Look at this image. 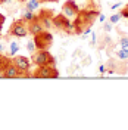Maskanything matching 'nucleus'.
Here are the masks:
<instances>
[{
  "instance_id": "nucleus-1",
  "label": "nucleus",
  "mask_w": 128,
  "mask_h": 130,
  "mask_svg": "<svg viewBox=\"0 0 128 130\" xmlns=\"http://www.w3.org/2000/svg\"><path fill=\"white\" fill-rule=\"evenodd\" d=\"M99 15H100V12H99V9H94V6H88V8L80 10L78 15L75 16V21L72 22L75 27V34H82V31L87 27H91V24L96 22Z\"/></svg>"
},
{
  "instance_id": "nucleus-2",
  "label": "nucleus",
  "mask_w": 128,
  "mask_h": 130,
  "mask_svg": "<svg viewBox=\"0 0 128 130\" xmlns=\"http://www.w3.org/2000/svg\"><path fill=\"white\" fill-rule=\"evenodd\" d=\"M31 62L35 67H41V65H50V67H56V59L52 56V53L49 50H37L31 53Z\"/></svg>"
},
{
  "instance_id": "nucleus-3",
  "label": "nucleus",
  "mask_w": 128,
  "mask_h": 130,
  "mask_svg": "<svg viewBox=\"0 0 128 130\" xmlns=\"http://www.w3.org/2000/svg\"><path fill=\"white\" fill-rule=\"evenodd\" d=\"M53 27L57 31H63L66 34H75V27L71 22V19L68 16H65L63 13L53 16Z\"/></svg>"
},
{
  "instance_id": "nucleus-4",
  "label": "nucleus",
  "mask_w": 128,
  "mask_h": 130,
  "mask_svg": "<svg viewBox=\"0 0 128 130\" xmlns=\"http://www.w3.org/2000/svg\"><path fill=\"white\" fill-rule=\"evenodd\" d=\"M30 32H28V28H27V22L24 19H16L12 22V25L9 27L8 36H13V37H18V39H24L27 37Z\"/></svg>"
},
{
  "instance_id": "nucleus-5",
  "label": "nucleus",
  "mask_w": 128,
  "mask_h": 130,
  "mask_svg": "<svg viewBox=\"0 0 128 130\" xmlns=\"http://www.w3.org/2000/svg\"><path fill=\"white\" fill-rule=\"evenodd\" d=\"M34 43H35V47L38 50H47L53 43V34L47 30H44L40 34L34 36Z\"/></svg>"
},
{
  "instance_id": "nucleus-6",
  "label": "nucleus",
  "mask_w": 128,
  "mask_h": 130,
  "mask_svg": "<svg viewBox=\"0 0 128 130\" xmlns=\"http://www.w3.org/2000/svg\"><path fill=\"white\" fill-rule=\"evenodd\" d=\"M34 78H57L59 77V71L56 67H50V65H41L37 67V70L32 73Z\"/></svg>"
},
{
  "instance_id": "nucleus-7",
  "label": "nucleus",
  "mask_w": 128,
  "mask_h": 130,
  "mask_svg": "<svg viewBox=\"0 0 128 130\" xmlns=\"http://www.w3.org/2000/svg\"><path fill=\"white\" fill-rule=\"evenodd\" d=\"M2 77H3V78H22V77H32V74H30V73H21L15 65L10 64L8 68L3 71Z\"/></svg>"
},
{
  "instance_id": "nucleus-8",
  "label": "nucleus",
  "mask_w": 128,
  "mask_h": 130,
  "mask_svg": "<svg viewBox=\"0 0 128 130\" xmlns=\"http://www.w3.org/2000/svg\"><path fill=\"white\" fill-rule=\"evenodd\" d=\"M81 9L80 6L75 3V0H68V2H65L63 6H62V13L65 16H68L69 19L71 18H75V16L78 15V12H80Z\"/></svg>"
},
{
  "instance_id": "nucleus-9",
  "label": "nucleus",
  "mask_w": 128,
  "mask_h": 130,
  "mask_svg": "<svg viewBox=\"0 0 128 130\" xmlns=\"http://www.w3.org/2000/svg\"><path fill=\"white\" fill-rule=\"evenodd\" d=\"M12 64L15 65L21 73H30L32 62H31V59H28L27 56H13Z\"/></svg>"
},
{
  "instance_id": "nucleus-10",
  "label": "nucleus",
  "mask_w": 128,
  "mask_h": 130,
  "mask_svg": "<svg viewBox=\"0 0 128 130\" xmlns=\"http://www.w3.org/2000/svg\"><path fill=\"white\" fill-rule=\"evenodd\" d=\"M27 28H28V32H30L31 36H35V34H40L41 31H44V27L41 25L38 16H37L34 21H31V22H27Z\"/></svg>"
},
{
  "instance_id": "nucleus-11",
  "label": "nucleus",
  "mask_w": 128,
  "mask_h": 130,
  "mask_svg": "<svg viewBox=\"0 0 128 130\" xmlns=\"http://www.w3.org/2000/svg\"><path fill=\"white\" fill-rule=\"evenodd\" d=\"M38 19H40L41 25L44 27V30L50 31L52 28H55V27H53V18H49V16H43V18H38Z\"/></svg>"
},
{
  "instance_id": "nucleus-12",
  "label": "nucleus",
  "mask_w": 128,
  "mask_h": 130,
  "mask_svg": "<svg viewBox=\"0 0 128 130\" xmlns=\"http://www.w3.org/2000/svg\"><path fill=\"white\" fill-rule=\"evenodd\" d=\"M10 64H12V59L5 56V55H2V52H0V73H3Z\"/></svg>"
},
{
  "instance_id": "nucleus-13",
  "label": "nucleus",
  "mask_w": 128,
  "mask_h": 130,
  "mask_svg": "<svg viewBox=\"0 0 128 130\" xmlns=\"http://www.w3.org/2000/svg\"><path fill=\"white\" fill-rule=\"evenodd\" d=\"M37 18V15L32 12V10H28V9H24V12H22V19H24L25 22H31Z\"/></svg>"
},
{
  "instance_id": "nucleus-14",
  "label": "nucleus",
  "mask_w": 128,
  "mask_h": 130,
  "mask_svg": "<svg viewBox=\"0 0 128 130\" xmlns=\"http://www.w3.org/2000/svg\"><path fill=\"white\" fill-rule=\"evenodd\" d=\"M40 6V2L38 0H28L27 3H25V8L24 9H28V10H32V12H35L37 9Z\"/></svg>"
},
{
  "instance_id": "nucleus-15",
  "label": "nucleus",
  "mask_w": 128,
  "mask_h": 130,
  "mask_svg": "<svg viewBox=\"0 0 128 130\" xmlns=\"http://www.w3.org/2000/svg\"><path fill=\"white\" fill-rule=\"evenodd\" d=\"M18 50H19V43L18 41H12L9 44V53H10V56H16Z\"/></svg>"
},
{
  "instance_id": "nucleus-16",
  "label": "nucleus",
  "mask_w": 128,
  "mask_h": 130,
  "mask_svg": "<svg viewBox=\"0 0 128 130\" xmlns=\"http://www.w3.org/2000/svg\"><path fill=\"white\" fill-rule=\"evenodd\" d=\"M37 16H38V18H43V16H49V18H53V10H52V9H41L40 12H38V13H37Z\"/></svg>"
},
{
  "instance_id": "nucleus-17",
  "label": "nucleus",
  "mask_w": 128,
  "mask_h": 130,
  "mask_svg": "<svg viewBox=\"0 0 128 130\" xmlns=\"http://www.w3.org/2000/svg\"><path fill=\"white\" fill-rule=\"evenodd\" d=\"M116 56L119 58L121 61H128V52L125 49H118L116 50Z\"/></svg>"
},
{
  "instance_id": "nucleus-18",
  "label": "nucleus",
  "mask_w": 128,
  "mask_h": 130,
  "mask_svg": "<svg viewBox=\"0 0 128 130\" xmlns=\"http://www.w3.org/2000/svg\"><path fill=\"white\" fill-rule=\"evenodd\" d=\"M121 18H122V15H121V12H119V13H113V15L111 16V18H109V22H111V24H118Z\"/></svg>"
},
{
  "instance_id": "nucleus-19",
  "label": "nucleus",
  "mask_w": 128,
  "mask_h": 130,
  "mask_svg": "<svg viewBox=\"0 0 128 130\" xmlns=\"http://www.w3.org/2000/svg\"><path fill=\"white\" fill-rule=\"evenodd\" d=\"M35 43H34V40H30L28 43H27V50L30 52V53H34L35 52Z\"/></svg>"
},
{
  "instance_id": "nucleus-20",
  "label": "nucleus",
  "mask_w": 128,
  "mask_h": 130,
  "mask_svg": "<svg viewBox=\"0 0 128 130\" xmlns=\"http://www.w3.org/2000/svg\"><path fill=\"white\" fill-rule=\"evenodd\" d=\"M127 44H128V37H122V39L118 41V47L119 49H124Z\"/></svg>"
},
{
  "instance_id": "nucleus-21",
  "label": "nucleus",
  "mask_w": 128,
  "mask_h": 130,
  "mask_svg": "<svg viewBox=\"0 0 128 130\" xmlns=\"http://www.w3.org/2000/svg\"><path fill=\"white\" fill-rule=\"evenodd\" d=\"M103 30H104L106 32H109L111 30H112V24H111V22H104V25H103Z\"/></svg>"
},
{
  "instance_id": "nucleus-22",
  "label": "nucleus",
  "mask_w": 128,
  "mask_h": 130,
  "mask_svg": "<svg viewBox=\"0 0 128 130\" xmlns=\"http://www.w3.org/2000/svg\"><path fill=\"white\" fill-rule=\"evenodd\" d=\"M121 15H122V18H127V19H128V5L121 10Z\"/></svg>"
},
{
  "instance_id": "nucleus-23",
  "label": "nucleus",
  "mask_w": 128,
  "mask_h": 130,
  "mask_svg": "<svg viewBox=\"0 0 128 130\" xmlns=\"http://www.w3.org/2000/svg\"><path fill=\"white\" fill-rule=\"evenodd\" d=\"M5 19H6V18H5V15H2V13H0V31H2V28H3V24H5Z\"/></svg>"
},
{
  "instance_id": "nucleus-24",
  "label": "nucleus",
  "mask_w": 128,
  "mask_h": 130,
  "mask_svg": "<svg viewBox=\"0 0 128 130\" xmlns=\"http://www.w3.org/2000/svg\"><path fill=\"white\" fill-rule=\"evenodd\" d=\"M104 19H106V18H104L103 13H100V15L97 16V21H100V22H104Z\"/></svg>"
},
{
  "instance_id": "nucleus-25",
  "label": "nucleus",
  "mask_w": 128,
  "mask_h": 130,
  "mask_svg": "<svg viewBox=\"0 0 128 130\" xmlns=\"http://www.w3.org/2000/svg\"><path fill=\"white\" fill-rule=\"evenodd\" d=\"M99 73H100V74H104V73H106V68H104V65H100V67H99Z\"/></svg>"
},
{
  "instance_id": "nucleus-26",
  "label": "nucleus",
  "mask_w": 128,
  "mask_h": 130,
  "mask_svg": "<svg viewBox=\"0 0 128 130\" xmlns=\"http://www.w3.org/2000/svg\"><path fill=\"white\" fill-rule=\"evenodd\" d=\"M40 3H43V2H50V3H56V2H59V0H38Z\"/></svg>"
},
{
  "instance_id": "nucleus-27",
  "label": "nucleus",
  "mask_w": 128,
  "mask_h": 130,
  "mask_svg": "<svg viewBox=\"0 0 128 130\" xmlns=\"http://www.w3.org/2000/svg\"><path fill=\"white\" fill-rule=\"evenodd\" d=\"M121 6V3L118 2V3H115V5H112V9H116V8H119Z\"/></svg>"
},
{
  "instance_id": "nucleus-28",
  "label": "nucleus",
  "mask_w": 128,
  "mask_h": 130,
  "mask_svg": "<svg viewBox=\"0 0 128 130\" xmlns=\"http://www.w3.org/2000/svg\"><path fill=\"white\" fill-rule=\"evenodd\" d=\"M3 50H5V44H3V43H0V52H3Z\"/></svg>"
},
{
  "instance_id": "nucleus-29",
  "label": "nucleus",
  "mask_w": 128,
  "mask_h": 130,
  "mask_svg": "<svg viewBox=\"0 0 128 130\" xmlns=\"http://www.w3.org/2000/svg\"><path fill=\"white\" fill-rule=\"evenodd\" d=\"M9 0H0V5H3V3H8Z\"/></svg>"
},
{
  "instance_id": "nucleus-30",
  "label": "nucleus",
  "mask_w": 128,
  "mask_h": 130,
  "mask_svg": "<svg viewBox=\"0 0 128 130\" xmlns=\"http://www.w3.org/2000/svg\"><path fill=\"white\" fill-rule=\"evenodd\" d=\"M124 49H125V50H127V52H128V44H127V46H125V47H124Z\"/></svg>"
},
{
  "instance_id": "nucleus-31",
  "label": "nucleus",
  "mask_w": 128,
  "mask_h": 130,
  "mask_svg": "<svg viewBox=\"0 0 128 130\" xmlns=\"http://www.w3.org/2000/svg\"><path fill=\"white\" fill-rule=\"evenodd\" d=\"M0 37H2V31H0Z\"/></svg>"
},
{
  "instance_id": "nucleus-32",
  "label": "nucleus",
  "mask_w": 128,
  "mask_h": 130,
  "mask_svg": "<svg viewBox=\"0 0 128 130\" xmlns=\"http://www.w3.org/2000/svg\"><path fill=\"white\" fill-rule=\"evenodd\" d=\"M19 2H25V0H19Z\"/></svg>"
}]
</instances>
